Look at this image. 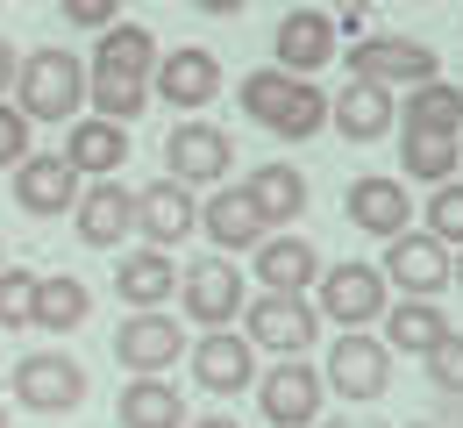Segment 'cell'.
Returning a JSON list of instances; mask_svg holds the SVG:
<instances>
[{"label": "cell", "mask_w": 463, "mask_h": 428, "mask_svg": "<svg viewBox=\"0 0 463 428\" xmlns=\"http://www.w3.org/2000/svg\"><path fill=\"white\" fill-rule=\"evenodd\" d=\"M229 165H235L229 128L178 122L172 136H165V179H178V185H229Z\"/></svg>", "instance_id": "12"}, {"label": "cell", "mask_w": 463, "mask_h": 428, "mask_svg": "<svg viewBox=\"0 0 463 428\" xmlns=\"http://www.w3.org/2000/svg\"><path fill=\"white\" fill-rule=\"evenodd\" d=\"M200 14H235V7H250V0H193Z\"/></svg>", "instance_id": "40"}, {"label": "cell", "mask_w": 463, "mask_h": 428, "mask_svg": "<svg viewBox=\"0 0 463 428\" xmlns=\"http://www.w3.org/2000/svg\"><path fill=\"white\" fill-rule=\"evenodd\" d=\"M58 14L71 29H108V22H121V0H58Z\"/></svg>", "instance_id": "37"}, {"label": "cell", "mask_w": 463, "mask_h": 428, "mask_svg": "<svg viewBox=\"0 0 463 428\" xmlns=\"http://www.w3.org/2000/svg\"><path fill=\"white\" fill-rule=\"evenodd\" d=\"M14 400H22L29 414H71V407L86 400V365L64 357V350H29V357L14 365Z\"/></svg>", "instance_id": "11"}, {"label": "cell", "mask_w": 463, "mask_h": 428, "mask_svg": "<svg viewBox=\"0 0 463 428\" xmlns=\"http://www.w3.org/2000/svg\"><path fill=\"white\" fill-rule=\"evenodd\" d=\"M58 157L79 172V179H115L121 157H128V128L100 122V115H79V122H64V150Z\"/></svg>", "instance_id": "21"}, {"label": "cell", "mask_w": 463, "mask_h": 428, "mask_svg": "<svg viewBox=\"0 0 463 428\" xmlns=\"http://www.w3.org/2000/svg\"><path fill=\"white\" fill-rule=\"evenodd\" d=\"M242 108H250L257 128H271L286 143H307V136L328 128V93L314 79H299V71H279V64H264V71L242 79Z\"/></svg>", "instance_id": "1"}, {"label": "cell", "mask_w": 463, "mask_h": 428, "mask_svg": "<svg viewBox=\"0 0 463 428\" xmlns=\"http://www.w3.org/2000/svg\"><path fill=\"white\" fill-rule=\"evenodd\" d=\"M321 385L343 393V400H378V393L392 385V350H385L378 336H364V328H343V336L328 343Z\"/></svg>", "instance_id": "7"}, {"label": "cell", "mask_w": 463, "mask_h": 428, "mask_svg": "<svg viewBox=\"0 0 463 428\" xmlns=\"http://www.w3.org/2000/svg\"><path fill=\"white\" fill-rule=\"evenodd\" d=\"M250 200H257V214L271 222V229H286L292 214H307V179L292 172V165H257L250 185H242Z\"/></svg>", "instance_id": "31"}, {"label": "cell", "mask_w": 463, "mask_h": 428, "mask_svg": "<svg viewBox=\"0 0 463 428\" xmlns=\"http://www.w3.org/2000/svg\"><path fill=\"white\" fill-rule=\"evenodd\" d=\"M178 300H185V314L200 328H229L235 314H242V271L214 250V257H200V264L178 271Z\"/></svg>", "instance_id": "13"}, {"label": "cell", "mask_w": 463, "mask_h": 428, "mask_svg": "<svg viewBox=\"0 0 463 428\" xmlns=\"http://www.w3.org/2000/svg\"><path fill=\"white\" fill-rule=\"evenodd\" d=\"M250 393H257V407H264L271 428H314L321 407H328V385H321V371L307 365V357H279Z\"/></svg>", "instance_id": "6"}, {"label": "cell", "mask_w": 463, "mask_h": 428, "mask_svg": "<svg viewBox=\"0 0 463 428\" xmlns=\"http://www.w3.org/2000/svg\"><path fill=\"white\" fill-rule=\"evenodd\" d=\"M400 115V93H385V86H364V79H349L343 100H328V122L343 128L349 143H378L385 128Z\"/></svg>", "instance_id": "23"}, {"label": "cell", "mask_w": 463, "mask_h": 428, "mask_svg": "<svg viewBox=\"0 0 463 428\" xmlns=\"http://www.w3.org/2000/svg\"><path fill=\"white\" fill-rule=\"evenodd\" d=\"M71 200H79V172L64 165L58 150H51V157H36V150H29V157L14 165V207H22V214L58 222V214H71Z\"/></svg>", "instance_id": "18"}, {"label": "cell", "mask_w": 463, "mask_h": 428, "mask_svg": "<svg viewBox=\"0 0 463 428\" xmlns=\"http://www.w3.org/2000/svg\"><path fill=\"white\" fill-rule=\"evenodd\" d=\"M242 336H250V350L307 357V343L321 336V314L307 293H257V300H242Z\"/></svg>", "instance_id": "5"}, {"label": "cell", "mask_w": 463, "mask_h": 428, "mask_svg": "<svg viewBox=\"0 0 463 428\" xmlns=\"http://www.w3.org/2000/svg\"><path fill=\"white\" fill-rule=\"evenodd\" d=\"M279 71H299V79H314L321 64L343 51V29H335V14H321V7H292L286 22H279Z\"/></svg>", "instance_id": "17"}, {"label": "cell", "mask_w": 463, "mask_h": 428, "mask_svg": "<svg viewBox=\"0 0 463 428\" xmlns=\"http://www.w3.org/2000/svg\"><path fill=\"white\" fill-rule=\"evenodd\" d=\"M0 428H7V407H0Z\"/></svg>", "instance_id": "46"}, {"label": "cell", "mask_w": 463, "mask_h": 428, "mask_svg": "<svg viewBox=\"0 0 463 428\" xmlns=\"http://www.w3.org/2000/svg\"><path fill=\"white\" fill-rule=\"evenodd\" d=\"M257 279H264V293H307L314 279H321V250L307 243V236H264L257 243Z\"/></svg>", "instance_id": "22"}, {"label": "cell", "mask_w": 463, "mask_h": 428, "mask_svg": "<svg viewBox=\"0 0 463 428\" xmlns=\"http://www.w3.org/2000/svg\"><path fill=\"white\" fill-rule=\"evenodd\" d=\"M193 229H200V200H193V185L157 179V185L136 193V236H143L150 250H178Z\"/></svg>", "instance_id": "15"}, {"label": "cell", "mask_w": 463, "mask_h": 428, "mask_svg": "<svg viewBox=\"0 0 463 428\" xmlns=\"http://www.w3.org/2000/svg\"><path fill=\"white\" fill-rule=\"evenodd\" d=\"M200 229H207V243L235 257V250H257L271 236V222L257 214V200L242 193V185H214V200H200Z\"/></svg>", "instance_id": "19"}, {"label": "cell", "mask_w": 463, "mask_h": 428, "mask_svg": "<svg viewBox=\"0 0 463 428\" xmlns=\"http://www.w3.org/2000/svg\"><path fill=\"white\" fill-rule=\"evenodd\" d=\"M400 128H442V136H463V93L449 79H420L400 93Z\"/></svg>", "instance_id": "30"}, {"label": "cell", "mask_w": 463, "mask_h": 428, "mask_svg": "<svg viewBox=\"0 0 463 428\" xmlns=\"http://www.w3.org/2000/svg\"><path fill=\"white\" fill-rule=\"evenodd\" d=\"M185 428H235V414H207V422H185Z\"/></svg>", "instance_id": "41"}, {"label": "cell", "mask_w": 463, "mask_h": 428, "mask_svg": "<svg viewBox=\"0 0 463 428\" xmlns=\"http://www.w3.org/2000/svg\"><path fill=\"white\" fill-rule=\"evenodd\" d=\"M457 157H463V136H442V128H400V172L406 179H457Z\"/></svg>", "instance_id": "29"}, {"label": "cell", "mask_w": 463, "mask_h": 428, "mask_svg": "<svg viewBox=\"0 0 463 428\" xmlns=\"http://www.w3.org/2000/svg\"><path fill=\"white\" fill-rule=\"evenodd\" d=\"M449 286H463V250H457V257H449Z\"/></svg>", "instance_id": "43"}, {"label": "cell", "mask_w": 463, "mask_h": 428, "mask_svg": "<svg viewBox=\"0 0 463 428\" xmlns=\"http://www.w3.org/2000/svg\"><path fill=\"white\" fill-rule=\"evenodd\" d=\"M71 222H79V243L93 250H115L136 236V193L121 179H93L79 185V200H71Z\"/></svg>", "instance_id": "14"}, {"label": "cell", "mask_w": 463, "mask_h": 428, "mask_svg": "<svg viewBox=\"0 0 463 428\" xmlns=\"http://www.w3.org/2000/svg\"><path fill=\"white\" fill-rule=\"evenodd\" d=\"M14 108L29 122H79L86 108V64L71 58L64 43H43L14 64Z\"/></svg>", "instance_id": "2"}, {"label": "cell", "mask_w": 463, "mask_h": 428, "mask_svg": "<svg viewBox=\"0 0 463 428\" xmlns=\"http://www.w3.org/2000/svg\"><path fill=\"white\" fill-rule=\"evenodd\" d=\"M172 286H178V271H172V250H128L115 264V300L121 307H165L172 300Z\"/></svg>", "instance_id": "25"}, {"label": "cell", "mask_w": 463, "mask_h": 428, "mask_svg": "<svg viewBox=\"0 0 463 428\" xmlns=\"http://www.w3.org/2000/svg\"><path fill=\"white\" fill-rule=\"evenodd\" d=\"M14 64H22V58H14V43H0V100L14 93Z\"/></svg>", "instance_id": "39"}, {"label": "cell", "mask_w": 463, "mask_h": 428, "mask_svg": "<svg viewBox=\"0 0 463 428\" xmlns=\"http://www.w3.org/2000/svg\"><path fill=\"white\" fill-rule=\"evenodd\" d=\"M29 307H36V271L0 264V328H29Z\"/></svg>", "instance_id": "34"}, {"label": "cell", "mask_w": 463, "mask_h": 428, "mask_svg": "<svg viewBox=\"0 0 463 428\" xmlns=\"http://www.w3.org/2000/svg\"><path fill=\"white\" fill-rule=\"evenodd\" d=\"M420 214H428V236H435V243L463 250V179H442V185H435V200H428Z\"/></svg>", "instance_id": "33"}, {"label": "cell", "mask_w": 463, "mask_h": 428, "mask_svg": "<svg viewBox=\"0 0 463 428\" xmlns=\"http://www.w3.org/2000/svg\"><path fill=\"white\" fill-rule=\"evenodd\" d=\"M335 7H343V14H356V7H371V0H335Z\"/></svg>", "instance_id": "44"}, {"label": "cell", "mask_w": 463, "mask_h": 428, "mask_svg": "<svg viewBox=\"0 0 463 428\" xmlns=\"http://www.w3.org/2000/svg\"><path fill=\"white\" fill-rule=\"evenodd\" d=\"M385 307H392V286H385V271H378V264L343 257V264H328V271L314 279V314H321V321H335V328H371Z\"/></svg>", "instance_id": "4"}, {"label": "cell", "mask_w": 463, "mask_h": 428, "mask_svg": "<svg viewBox=\"0 0 463 428\" xmlns=\"http://www.w3.org/2000/svg\"><path fill=\"white\" fill-rule=\"evenodd\" d=\"M115 422L121 428H185V400H178V385H165V371H143V378L121 385Z\"/></svg>", "instance_id": "24"}, {"label": "cell", "mask_w": 463, "mask_h": 428, "mask_svg": "<svg viewBox=\"0 0 463 428\" xmlns=\"http://www.w3.org/2000/svg\"><path fill=\"white\" fill-rule=\"evenodd\" d=\"M428 422H435V428H463V393H442V400H435V414H428Z\"/></svg>", "instance_id": "38"}, {"label": "cell", "mask_w": 463, "mask_h": 428, "mask_svg": "<svg viewBox=\"0 0 463 428\" xmlns=\"http://www.w3.org/2000/svg\"><path fill=\"white\" fill-rule=\"evenodd\" d=\"M406 428H435V422H406Z\"/></svg>", "instance_id": "45"}, {"label": "cell", "mask_w": 463, "mask_h": 428, "mask_svg": "<svg viewBox=\"0 0 463 428\" xmlns=\"http://www.w3.org/2000/svg\"><path fill=\"white\" fill-rule=\"evenodd\" d=\"M378 321H385V336H378V343H385V350H400V357H428V350L449 336V314H442L435 300H400V307H385Z\"/></svg>", "instance_id": "27"}, {"label": "cell", "mask_w": 463, "mask_h": 428, "mask_svg": "<svg viewBox=\"0 0 463 428\" xmlns=\"http://www.w3.org/2000/svg\"><path fill=\"white\" fill-rule=\"evenodd\" d=\"M343 214L364 229V236H385V243H392L406 222H413V200H406V185H400V179H385V172H364V179H349Z\"/></svg>", "instance_id": "20"}, {"label": "cell", "mask_w": 463, "mask_h": 428, "mask_svg": "<svg viewBox=\"0 0 463 428\" xmlns=\"http://www.w3.org/2000/svg\"><path fill=\"white\" fill-rule=\"evenodd\" d=\"M86 314H93V293H86V279H71V271H36V307H29V328H86Z\"/></svg>", "instance_id": "26"}, {"label": "cell", "mask_w": 463, "mask_h": 428, "mask_svg": "<svg viewBox=\"0 0 463 428\" xmlns=\"http://www.w3.org/2000/svg\"><path fill=\"white\" fill-rule=\"evenodd\" d=\"M321 428H385V422H349V414H335V422H321Z\"/></svg>", "instance_id": "42"}, {"label": "cell", "mask_w": 463, "mask_h": 428, "mask_svg": "<svg viewBox=\"0 0 463 428\" xmlns=\"http://www.w3.org/2000/svg\"><path fill=\"white\" fill-rule=\"evenodd\" d=\"M157 36L143 22H108L100 29V51H93V71H121V79H150L157 71Z\"/></svg>", "instance_id": "28"}, {"label": "cell", "mask_w": 463, "mask_h": 428, "mask_svg": "<svg viewBox=\"0 0 463 428\" xmlns=\"http://www.w3.org/2000/svg\"><path fill=\"white\" fill-rule=\"evenodd\" d=\"M385 286H400V300H435L449 286V243H435L428 229H400L378 257Z\"/></svg>", "instance_id": "10"}, {"label": "cell", "mask_w": 463, "mask_h": 428, "mask_svg": "<svg viewBox=\"0 0 463 428\" xmlns=\"http://www.w3.org/2000/svg\"><path fill=\"white\" fill-rule=\"evenodd\" d=\"M86 100H93V115L100 122H136L143 108H150V79H121V71H86Z\"/></svg>", "instance_id": "32"}, {"label": "cell", "mask_w": 463, "mask_h": 428, "mask_svg": "<svg viewBox=\"0 0 463 428\" xmlns=\"http://www.w3.org/2000/svg\"><path fill=\"white\" fill-rule=\"evenodd\" d=\"M150 100H172L178 115H200L207 100H222V58L200 43H172L150 71Z\"/></svg>", "instance_id": "8"}, {"label": "cell", "mask_w": 463, "mask_h": 428, "mask_svg": "<svg viewBox=\"0 0 463 428\" xmlns=\"http://www.w3.org/2000/svg\"><path fill=\"white\" fill-rule=\"evenodd\" d=\"M29 128H36V122H29L14 100H0V165H7V172L29 157Z\"/></svg>", "instance_id": "36"}, {"label": "cell", "mask_w": 463, "mask_h": 428, "mask_svg": "<svg viewBox=\"0 0 463 428\" xmlns=\"http://www.w3.org/2000/svg\"><path fill=\"white\" fill-rule=\"evenodd\" d=\"M193 378L207 385V393H250L257 385V350H250V336L242 328H207L200 343H193Z\"/></svg>", "instance_id": "16"}, {"label": "cell", "mask_w": 463, "mask_h": 428, "mask_svg": "<svg viewBox=\"0 0 463 428\" xmlns=\"http://www.w3.org/2000/svg\"><path fill=\"white\" fill-rule=\"evenodd\" d=\"M335 58L349 64V79L385 86V93H406V86H420V79H442L435 43H420V36H364V43H349Z\"/></svg>", "instance_id": "3"}, {"label": "cell", "mask_w": 463, "mask_h": 428, "mask_svg": "<svg viewBox=\"0 0 463 428\" xmlns=\"http://www.w3.org/2000/svg\"><path fill=\"white\" fill-rule=\"evenodd\" d=\"M420 365H428V385H435V393H463V336L449 328V336H442Z\"/></svg>", "instance_id": "35"}, {"label": "cell", "mask_w": 463, "mask_h": 428, "mask_svg": "<svg viewBox=\"0 0 463 428\" xmlns=\"http://www.w3.org/2000/svg\"><path fill=\"white\" fill-rule=\"evenodd\" d=\"M185 357V328H178L165 307H128V321L115 328V365L128 378H143V371H172Z\"/></svg>", "instance_id": "9"}]
</instances>
